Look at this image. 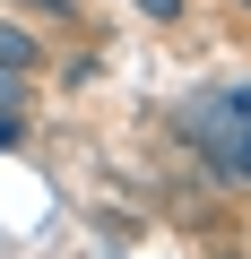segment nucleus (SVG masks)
I'll return each instance as SVG.
<instances>
[{
	"label": "nucleus",
	"mask_w": 251,
	"mask_h": 259,
	"mask_svg": "<svg viewBox=\"0 0 251 259\" xmlns=\"http://www.w3.org/2000/svg\"><path fill=\"white\" fill-rule=\"evenodd\" d=\"M0 61H9V69H35L44 52H35V35H26V26H9V18H0Z\"/></svg>",
	"instance_id": "obj_1"
},
{
	"label": "nucleus",
	"mask_w": 251,
	"mask_h": 259,
	"mask_svg": "<svg viewBox=\"0 0 251 259\" xmlns=\"http://www.w3.org/2000/svg\"><path fill=\"white\" fill-rule=\"evenodd\" d=\"M130 9H139V18H156V26H182V9H191V0H130Z\"/></svg>",
	"instance_id": "obj_2"
},
{
	"label": "nucleus",
	"mask_w": 251,
	"mask_h": 259,
	"mask_svg": "<svg viewBox=\"0 0 251 259\" xmlns=\"http://www.w3.org/2000/svg\"><path fill=\"white\" fill-rule=\"evenodd\" d=\"M0 104H9V112H26V69H9V61H0Z\"/></svg>",
	"instance_id": "obj_3"
},
{
	"label": "nucleus",
	"mask_w": 251,
	"mask_h": 259,
	"mask_svg": "<svg viewBox=\"0 0 251 259\" xmlns=\"http://www.w3.org/2000/svg\"><path fill=\"white\" fill-rule=\"evenodd\" d=\"M0 147H26V112H9V104H0Z\"/></svg>",
	"instance_id": "obj_4"
},
{
	"label": "nucleus",
	"mask_w": 251,
	"mask_h": 259,
	"mask_svg": "<svg viewBox=\"0 0 251 259\" xmlns=\"http://www.w3.org/2000/svg\"><path fill=\"white\" fill-rule=\"evenodd\" d=\"M18 9H52V18H61V9H69V0H18Z\"/></svg>",
	"instance_id": "obj_5"
},
{
	"label": "nucleus",
	"mask_w": 251,
	"mask_h": 259,
	"mask_svg": "<svg viewBox=\"0 0 251 259\" xmlns=\"http://www.w3.org/2000/svg\"><path fill=\"white\" fill-rule=\"evenodd\" d=\"M234 9H242V18H251V0H234Z\"/></svg>",
	"instance_id": "obj_6"
},
{
	"label": "nucleus",
	"mask_w": 251,
	"mask_h": 259,
	"mask_svg": "<svg viewBox=\"0 0 251 259\" xmlns=\"http://www.w3.org/2000/svg\"><path fill=\"white\" fill-rule=\"evenodd\" d=\"M225 259H242V250H225Z\"/></svg>",
	"instance_id": "obj_7"
}]
</instances>
